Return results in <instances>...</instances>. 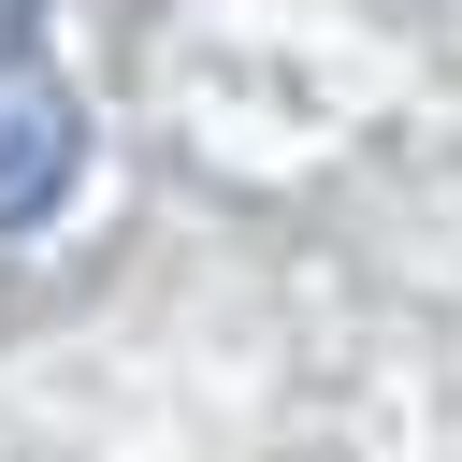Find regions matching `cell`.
<instances>
[{
	"mask_svg": "<svg viewBox=\"0 0 462 462\" xmlns=\"http://www.w3.org/2000/svg\"><path fill=\"white\" fill-rule=\"evenodd\" d=\"M14 29H43V0H0V43H14Z\"/></svg>",
	"mask_w": 462,
	"mask_h": 462,
	"instance_id": "cell-2",
	"label": "cell"
},
{
	"mask_svg": "<svg viewBox=\"0 0 462 462\" xmlns=\"http://www.w3.org/2000/svg\"><path fill=\"white\" fill-rule=\"evenodd\" d=\"M72 173H87V101H72V72L14 29V43H0V231L58 217Z\"/></svg>",
	"mask_w": 462,
	"mask_h": 462,
	"instance_id": "cell-1",
	"label": "cell"
}]
</instances>
